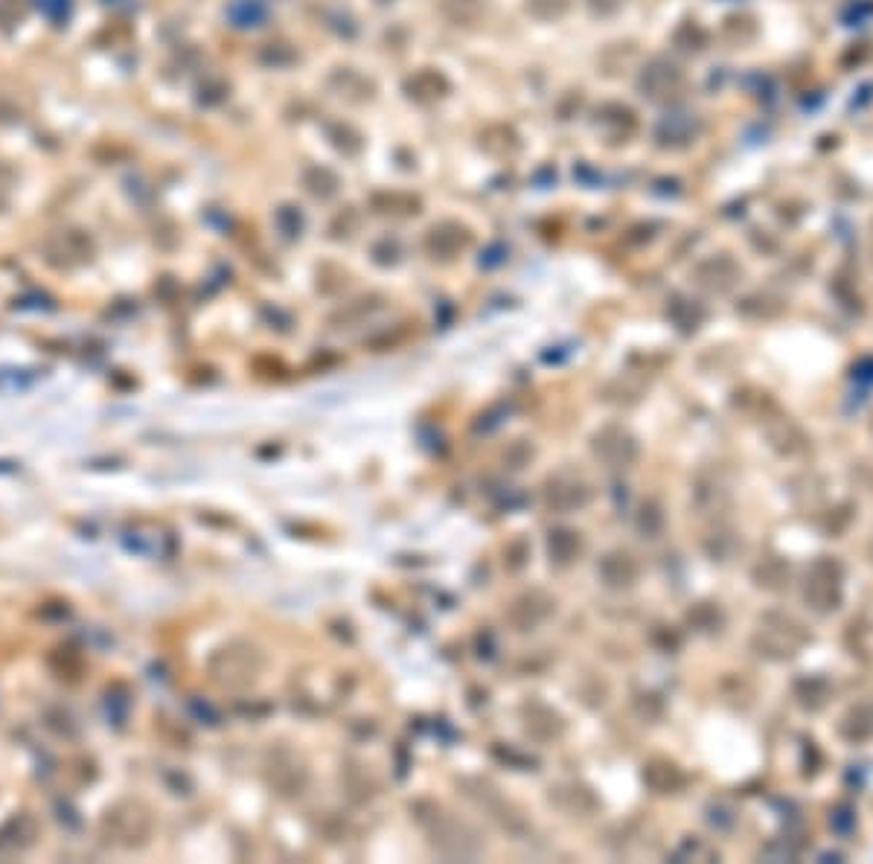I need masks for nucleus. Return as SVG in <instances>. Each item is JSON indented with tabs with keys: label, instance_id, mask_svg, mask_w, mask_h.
<instances>
[{
	"label": "nucleus",
	"instance_id": "f03ea898",
	"mask_svg": "<svg viewBox=\"0 0 873 864\" xmlns=\"http://www.w3.org/2000/svg\"><path fill=\"white\" fill-rule=\"evenodd\" d=\"M443 12L452 18L454 24H472L484 12V0H446Z\"/></svg>",
	"mask_w": 873,
	"mask_h": 864
},
{
	"label": "nucleus",
	"instance_id": "7ed1b4c3",
	"mask_svg": "<svg viewBox=\"0 0 873 864\" xmlns=\"http://www.w3.org/2000/svg\"><path fill=\"white\" fill-rule=\"evenodd\" d=\"M542 3H548V9H545V18H556V15H562V12H565V6H568V0H530V9L536 12Z\"/></svg>",
	"mask_w": 873,
	"mask_h": 864
},
{
	"label": "nucleus",
	"instance_id": "f257e3e1",
	"mask_svg": "<svg viewBox=\"0 0 873 864\" xmlns=\"http://www.w3.org/2000/svg\"><path fill=\"white\" fill-rule=\"evenodd\" d=\"M641 85H644V91H649V96L661 99V96L673 94V91L679 88L681 76H679V70H676L673 64L655 62V64H652V67H649L647 73H644Z\"/></svg>",
	"mask_w": 873,
	"mask_h": 864
}]
</instances>
